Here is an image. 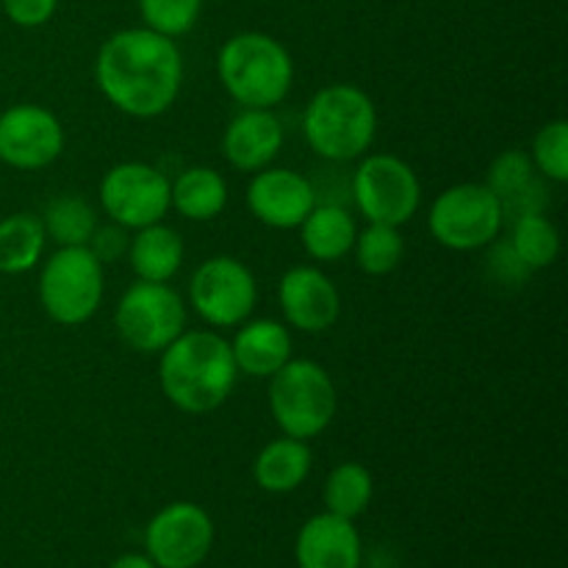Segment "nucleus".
<instances>
[{
    "label": "nucleus",
    "mask_w": 568,
    "mask_h": 568,
    "mask_svg": "<svg viewBox=\"0 0 568 568\" xmlns=\"http://www.w3.org/2000/svg\"><path fill=\"white\" fill-rule=\"evenodd\" d=\"M94 83L116 111L133 120H155L181 94L183 55L175 39L144 26L125 28L100 44Z\"/></svg>",
    "instance_id": "nucleus-1"
},
{
    "label": "nucleus",
    "mask_w": 568,
    "mask_h": 568,
    "mask_svg": "<svg viewBox=\"0 0 568 568\" xmlns=\"http://www.w3.org/2000/svg\"><path fill=\"white\" fill-rule=\"evenodd\" d=\"M231 342L214 331H183L159 353V386L172 408L203 416L222 408L236 386Z\"/></svg>",
    "instance_id": "nucleus-2"
},
{
    "label": "nucleus",
    "mask_w": 568,
    "mask_h": 568,
    "mask_svg": "<svg viewBox=\"0 0 568 568\" xmlns=\"http://www.w3.org/2000/svg\"><path fill=\"white\" fill-rule=\"evenodd\" d=\"M216 75L242 109H275L294 87V61L270 33L242 31L220 48Z\"/></svg>",
    "instance_id": "nucleus-3"
},
{
    "label": "nucleus",
    "mask_w": 568,
    "mask_h": 568,
    "mask_svg": "<svg viewBox=\"0 0 568 568\" xmlns=\"http://www.w3.org/2000/svg\"><path fill=\"white\" fill-rule=\"evenodd\" d=\"M303 133L320 159L344 164L369 153L377 136V109L355 83H331L308 100Z\"/></svg>",
    "instance_id": "nucleus-4"
},
{
    "label": "nucleus",
    "mask_w": 568,
    "mask_h": 568,
    "mask_svg": "<svg viewBox=\"0 0 568 568\" xmlns=\"http://www.w3.org/2000/svg\"><path fill=\"white\" fill-rule=\"evenodd\" d=\"M338 397L333 377L316 361H288L270 377V414L283 436L311 442L331 427Z\"/></svg>",
    "instance_id": "nucleus-5"
},
{
    "label": "nucleus",
    "mask_w": 568,
    "mask_h": 568,
    "mask_svg": "<svg viewBox=\"0 0 568 568\" xmlns=\"http://www.w3.org/2000/svg\"><path fill=\"white\" fill-rule=\"evenodd\" d=\"M103 294V264L89 247H55L39 270V303L55 325H87L98 314Z\"/></svg>",
    "instance_id": "nucleus-6"
},
{
    "label": "nucleus",
    "mask_w": 568,
    "mask_h": 568,
    "mask_svg": "<svg viewBox=\"0 0 568 568\" xmlns=\"http://www.w3.org/2000/svg\"><path fill=\"white\" fill-rule=\"evenodd\" d=\"M427 227L442 247L475 253L497 242L503 233V205L486 183H455L430 205Z\"/></svg>",
    "instance_id": "nucleus-7"
},
{
    "label": "nucleus",
    "mask_w": 568,
    "mask_h": 568,
    "mask_svg": "<svg viewBox=\"0 0 568 568\" xmlns=\"http://www.w3.org/2000/svg\"><path fill=\"white\" fill-rule=\"evenodd\" d=\"M189 311L170 283L136 281L114 308L116 336L142 355H159L186 331Z\"/></svg>",
    "instance_id": "nucleus-8"
},
{
    "label": "nucleus",
    "mask_w": 568,
    "mask_h": 568,
    "mask_svg": "<svg viewBox=\"0 0 568 568\" xmlns=\"http://www.w3.org/2000/svg\"><path fill=\"white\" fill-rule=\"evenodd\" d=\"M355 209L366 222L403 227L422 205V183L408 161L392 153L361 155L358 170L349 181Z\"/></svg>",
    "instance_id": "nucleus-9"
},
{
    "label": "nucleus",
    "mask_w": 568,
    "mask_h": 568,
    "mask_svg": "<svg viewBox=\"0 0 568 568\" xmlns=\"http://www.w3.org/2000/svg\"><path fill=\"white\" fill-rule=\"evenodd\" d=\"M189 300L205 325L239 327L253 316L258 283L244 261L233 255H214L194 270Z\"/></svg>",
    "instance_id": "nucleus-10"
},
{
    "label": "nucleus",
    "mask_w": 568,
    "mask_h": 568,
    "mask_svg": "<svg viewBox=\"0 0 568 568\" xmlns=\"http://www.w3.org/2000/svg\"><path fill=\"white\" fill-rule=\"evenodd\" d=\"M100 203L105 216L125 231L155 225L172 209L170 178L144 161H122L100 181Z\"/></svg>",
    "instance_id": "nucleus-11"
},
{
    "label": "nucleus",
    "mask_w": 568,
    "mask_h": 568,
    "mask_svg": "<svg viewBox=\"0 0 568 568\" xmlns=\"http://www.w3.org/2000/svg\"><path fill=\"white\" fill-rule=\"evenodd\" d=\"M144 547L159 568H197L214 547V521L200 505L172 503L150 519Z\"/></svg>",
    "instance_id": "nucleus-12"
},
{
    "label": "nucleus",
    "mask_w": 568,
    "mask_h": 568,
    "mask_svg": "<svg viewBox=\"0 0 568 568\" xmlns=\"http://www.w3.org/2000/svg\"><path fill=\"white\" fill-rule=\"evenodd\" d=\"M64 153V125L50 109L17 103L0 114V161L11 170L37 172Z\"/></svg>",
    "instance_id": "nucleus-13"
},
{
    "label": "nucleus",
    "mask_w": 568,
    "mask_h": 568,
    "mask_svg": "<svg viewBox=\"0 0 568 568\" xmlns=\"http://www.w3.org/2000/svg\"><path fill=\"white\" fill-rule=\"evenodd\" d=\"M316 203L320 200L311 178L288 166H264L253 172L247 186L250 214L275 231H297Z\"/></svg>",
    "instance_id": "nucleus-14"
},
{
    "label": "nucleus",
    "mask_w": 568,
    "mask_h": 568,
    "mask_svg": "<svg viewBox=\"0 0 568 568\" xmlns=\"http://www.w3.org/2000/svg\"><path fill=\"white\" fill-rule=\"evenodd\" d=\"M277 303L286 325L300 333H325L342 316L336 283L316 266H292L277 283Z\"/></svg>",
    "instance_id": "nucleus-15"
},
{
    "label": "nucleus",
    "mask_w": 568,
    "mask_h": 568,
    "mask_svg": "<svg viewBox=\"0 0 568 568\" xmlns=\"http://www.w3.org/2000/svg\"><path fill=\"white\" fill-rule=\"evenodd\" d=\"M283 122L272 109H242L222 133V155L239 172L272 166L283 150Z\"/></svg>",
    "instance_id": "nucleus-16"
},
{
    "label": "nucleus",
    "mask_w": 568,
    "mask_h": 568,
    "mask_svg": "<svg viewBox=\"0 0 568 568\" xmlns=\"http://www.w3.org/2000/svg\"><path fill=\"white\" fill-rule=\"evenodd\" d=\"M486 186L503 205L505 225L525 214L547 211L549 205L547 178L536 170L530 155L521 153V150H505L494 159Z\"/></svg>",
    "instance_id": "nucleus-17"
},
{
    "label": "nucleus",
    "mask_w": 568,
    "mask_h": 568,
    "mask_svg": "<svg viewBox=\"0 0 568 568\" xmlns=\"http://www.w3.org/2000/svg\"><path fill=\"white\" fill-rule=\"evenodd\" d=\"M294 558L300 568H358L361 536L353 521L325 510L311 516L297 532Z\"/></svg>",
    "instance_id": "nucleus-18"
},
{
    "label": "nucleus",
    "mask_w": 568,
    "mask_h": 568,
    "mask_svg": "<svg viewBox=\"0 0 568 568\" xmlns=\"http://www.w3.org/2000/svg\"><path fill=\"white\" fill-rule=\"evenodd\" d=\"M239 375L272 377L292 361V333L277 320H247L231 342Z\"/></svg>",
    "instance_id": "nucleus-19"
},
{
    "label": "nucleus",
    "mask_w": 568,
    "mask_h": 568,
    "mask_svg": "<svg viewBox=\"0 0 568 568\" xmlns=\"http://www.w3.org/2000/svg\"><path fill=\"white\" fill-rule=\"evenodd\" d=\"M183 258H186V247H183L181 233L164 222L133 231L131 244H128V261L136 281L170 283L181 272Z\"/></svg>",
    "instance_id": "nucleus-20"
},
{
    "label": "nucleus",
    "mask_w": 568,
    "mask_h": 568,
    "mask_svg": "<svg viewBox=\"0 0 568 568\" xmlns=\"http://www.w3.org/2000/svg\"><path fill=\"white\" fill-rule=\"evenodd\" d=\"M297 231L300 242L311 258L322 261V264H336L344 255L353 253L358 227H355L353 214L344 205L316 203Z\"/></svg>",
    "instance_id": "nucleus-21"
},
{
    "label": "nucleus",
    "mask_w": 568,
    "mask_h": 568,
    "mask_svg": "<svg viewBox=\"0 0 568 568\" xmlns=\"http://www.w3.org/2000/svg\"><path fill=\"white\" fill-rule=\"evenodd\" d=\"M314 455H311L308 442L281 436L266 444L253 460V477L258 488L270 494H292L308 480Z\"/></svg>",
    "instance_id": "nucleus-22"
},
{
    "label": "nucleus",
    "mask_w": 568,
    "mask_h": 568,
    "mask_svg": "<svg viewBox=\"0 0 568 568\" xmlns=\"http://www.w3.org/2000/svg\"><path fill=\"white\" fill-rule=\"evenodd\" d=\"M170 203L189 222L216 220L227 205L225 178L214 166H189L170 183Z\"/></svg>",
    "instance_id": "nucleus-23"
},
{
    "label": "nucleus",
    "mask_w": 568,
    "mask_h": 568,
    "mask_svg": "<svg viewBox=\"0 0 568 568\" xmlns=\"http://www.w3.org/2000/svg\"><path fill=\"white\" fill-rule=\"evenodd\" d=\"M48 233L39 216L9 214L0 220V272L3 275H26L37 270L44 255Z\"/></svg>",
    "instance_id": "nucleus-24"
},
{
    "label": "nucleus",
    "mask_w": 568,
    "mask_h": 568,
    "mask_svg": "<svg viewBox=\"0 0 568 568\" xmlns=\"http://www.w3.org/2000/svg\"><path fill=\"white\" fill-rule=\"evenodd\" d=\"M375 494V480L372 471L358 460H344L336 469L327 475L325 488H322V499H325V510L342 519H358L372 503Z\"/></svg>",
    "instance_id": "nucleus-25"
},
{
    "label": "nucleus",
    "mask_w": 568,
    "mask_h": 568,
    "mask_svg": "<svg viewBox=\"0 0 568 568\" xmlns=\"http://www.w3.org/2000/svg\"><path fill=\"white\" fill-rule=\"evenodd\" d=\"M510 236L508 244L519 255L521 264L530 272H541L552 266L560 255V233L555 222L549 220L547 211L538 214H525L519 220L508 222Z\"/></svg>",
    "instance_id": "nucleus-26"
},
{
    "label": "nucleus",
    "mask_w": 568,
    "mask_h": 568,
    "mask_svg": "<svg viewBox=\"0 0 568 568\" xmlns=\"http://www.w3.org/2000/svg\"><path fill=\"white\" fill-rule=\"evenodd\" d=\"M50 242L59 247H87L94 227L100 225L92 205L81 197H55L50 200L44 216H39Z\"/></svg>",
    "instance_id": "nucleus-27"
},
{
    "label": "nucleus",
    "mask_w": 568,
    "mask_h": 568,
    "mask_svg": "<svg viewBox=\"0 0 568 568\" xmlns=\"http://www.w3.org/2000/svg\"><path fill=\"white\" fill-rule=\"evenodd\" d=\"M355 264L361 272L372 277L392 275L405 258V239L399 227L383 225V222H369L364 231L355 233Z\"/></svg>",
    "instance_id": "nucleus-28"
},
{
    "label": "nucleus",
    "mask_w": 568,
    "mask_h": 568,
    "mask_svg": "<svg viewBox=\"0 0 568 568\" xmlns=\"http://www.w3.org/2000/svg\"><path fill=\"white\" fill-rule=\"evenodd\" d=\"M144 28L178 39L192 31L203 11V0H136Z\"/></svg>",
    "instance_id": "nucleus-29"
},
{
    "label": "nucleus",
    "mask_w": 568,
    "mask_h": 568,
    "mask_svg": "<svg viewBox=\"0 0 568 568\" xmlns=\"http://www.w3.org/2000/svg\"><path fill=\"white\" fill-rule=\"evenodd\" d=\"M530 159L536 170L547 181L566 183L568 181V122L552 120L532 136Z\"/></svg>",
    "instance_id": "nucleus-30"
},
{
    "label": "nucleus",
    "mask_w": 568,
    "mask_h": 568,
    "mask_svg": "<svg viewBox=\"0 0 568 568\" xmlns=\"http://www.w3.org/2000/svg\"><path fill=\"white\" fill-rule=\"evenodd\" d=\"M491 255H488V272H491L494 283H503V286H521L527 277L532 275L525 264L519 261V255L514 253L508 242H491Z\"/></svg>",
    "instance_id": "nucleus-31"
},
{
    "label": "nucleus",
    "mask_w": 568,
    "mask_h": 568,
    "mask_svg": "<svg viewBox=\"0 0 568 568\" xmlns=\"http://www.w3.org/2000/svg\"><path fill=\"white\" fill-rule=\"evenodd\" d=\"M128 244H131V236H128L125 227L116 225V222H109V225L94 227L87 247L92 250V255L100 264H114L122 255H128Z\"/></svg>",
    "instance_id": "nucleus-32"
},
{
    "label": "nucleus",
    "mask_w": 568,
    "mask_h": 568,
    "mask_svg": "<svg viewBox=\"0 0 568 568\" xmlns=\"http://www.w3.org/2000/svg\"><path fill=\"white\" fill-rule=\"evenodd\" d=\"M3 14L20 28H42L53 20L59 0H0Z\"/></svg>",
    "instance_id": "nucleus-33"
},
{
    "label": "nucleus",
    "mask_w": 568,
    "mask_h": 568,
    "mask_svg": "<svg viewBox=\"0 0 568 568\" xmlns=\"http://www.w3.org/2000/svg\"><path fill=\"white\" fill-rule=\"evenodd\" d=\"M109 568H159L148 555H120Z\"/></svg>",
    "instance_id": "nucleus-34"
}]
</instances>
